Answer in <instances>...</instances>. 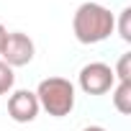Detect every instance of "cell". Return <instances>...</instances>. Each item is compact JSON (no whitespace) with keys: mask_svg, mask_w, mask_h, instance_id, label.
Wrapping results in <instances>:
<instances>
[{"mask_svg":"<svg viewBox=\"0 0 131 131\" xmlns=\"http://www.w3.org/2000/svg\"><path fill=\"white\" fill-rule=\"evenodd\" d=\"M72 31L80 44H100L116 31V16L100 3H82L75 10Z\"/></svg>","mask_w":131,"mask_h":131,"instance_id":"obj_1","label":"cell"},{"mask_svg":"<svg viewBox=\"0 0 131 131\" xmlns=\"http://www.w3.org/2000/svg\"><path fill=\"white\" fill-rule=\"evenodd\" d=\"M36 100L49 116L64 118L75 108V85L67 77H46L36 88Z\"/></svg>","mask_w":131,"mask_h":131,"instance_id":"obj_2","label":"cell"},{"mask_svg":"<svg viewBox=\"0 0 131 131\" xmlns=\"http://www.w3.org/2000/svg\"><path fill=\"white\" fill-rule=\"evenodd\" d=\"M77 85L85 95H105L113 90L116 85V75H113V67L105 62H90L80 70L77 75Z\"/></svg>","mask_w":131,"mask_h":131,"instance_id":"obj_3","label":"cell"},{"mask_svg":"<svg viewBox=\"0 0 131 131\" xmlns=\"http://www.w3.org/2000/svg\"><path fill=\"white\" fill-rule=\"evenodd\" d=\"M34 54H36V46H34L31 36L23 31L8 34L3 46H0V57H3V62L8 67H26V64H31Z\"/></svg>","mask_w":131,"mask_h":131,"instance_id":"obj_4","label":"cell"},{"mask_svg":"<svg viewBox=\"0 0 131 131\" xmlns=\"http://www.w3.org/2000/svg\"><path fill=\"white\" fill-rule=\"evenodd\" d=\"M39 111L41 108H39V100H36L34 90H16L8 98V116L16 123H31L39 116Z\"/></svg>","mask_w":131,"mask_h":131,"instance_id":"obj_5","label":"cell"},{"mask_svg":"<svg viewBox=\"0 0 131 131\" xmlns=\"http://www.w3.org/2000/svg\"><path fill=\"white\" fill-rule=\"evenodd\" d=\"M113 108L123 116L131 113V82H116L113 85Z\"/></svg>","mask_w":131,"mask_h":131,"instance_id":"obj_6","label":"cell"},{"mask_svg":"<svg viewBox=\"0 0 131 131\" xmlns=\"http://www.w3.org/2000/svg\"><path fill=\"white\" fill-rule=\"evenodd\" d=\"M113 75L118 77V82H131V51L121 54V59H118V64H116Z\"/></svg>","mask_w":131,"mask_h":131,"instance_id":"obj_7","label":"cell"},{"mask_svg":"<svg viewBox=\"0 0 131 131\" xmlns=\"http://www.w3.org/2000/svg\"><path fill=\"white\" fill-rule=\"evenodd\" d=\"M116 28H118V36H121L126 44H131V8H123V10H121Z\"/></svg>","mask_w":131,"mask_h":131,"instance_id":"obj_8","label":"cell"},{"mask_svg":"<svg viewBox=\"0 0 131 131\" xmlns=\"http://www.w3.org/2000/svg\"><path fill=\"white\" fill-rule=\"evenodd\" d=\"M16 82V75H13V67H8V64L0 59V95H5Z\"/></svg>","mask_w":131,"mask_h":131,"instance_id":"obj_9","label":"cell"},{"mask_svg":"<svg viewBox=\"0 0 131 131\" xmlns=\"http://www.w3.org/2000/svg\"><path fill=\"white\" fill-rule=\"evenodd\" d=\"M5 36H8V31H5V26L0 23V46H3V41H5Z\"/></svg>","mask_w":131,"mask_h":131,"instance_id":"obj_10","label":"cell"},{"mask_svg":"<svg viewBox=\"0 0 131 131\" xmlns=\"http://www.w3.org/2000/svg\"><path fill=\"white\" fill-rule=\"evenodd\" d=\"M82 131H105V128H103V126H85Z\"/></svg>","mask_w":131,"mask_h":131,"instance_id":"obj_11","label":"cell"}]
</instances>
